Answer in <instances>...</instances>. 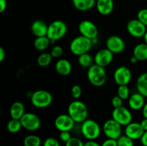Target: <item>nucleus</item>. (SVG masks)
Masks as SVG:
<instances>
[{
    "label": "nucleus",
    "instance_id": "obj_1",
    "mask_svg": "<svg viewBox=\"0 0 147 146\" xmlns=\"http://www.w3.org/2000/svg\"><path fill=\"white\" fill-rule=\"evenodd\" d=\"M67 114L76 123H82L88 119V111L86 104L80 100H74L69 104Z\"/></svg>",
    "mask_w": 147,
    "mask_h": 146
},
{
    "label": "nucleus",
    "instance_id": "obj_2",
    "mask_svg": "<svg viewBox=\"0 0 147 146\" xmlns=\"http://www.w3.org/2000/svg\"><path fill=\"white\" fill-rule=\"evenodd\" d=\"M87 77L92 85L98 87H102L106 84V72L104 67L94 64L88 69Z\"/></svg>",
    "mask_w": 147,
    "mask_h": 146
},
{
    "label": "nucleus",
    "instance_id": "obj_3",
    "mask_svg": "<svg viewBox=\"0 0 147 146\" xmlns=\"http://www.w3.org/2000/svg\"><path fill=\"white\" fill-rule=\"evenodd\" d=\"M91 40L80 35L73 39L70 44V50L73 54L80 56L88 53L93 47Z\"/></svg>",
    "mask_w": 147,
    "mask_h": 146
},
{
    "label": "nucleus",
    "instance_id": "obj_4",
    "mask_svg": "<svg viewBox=\"0 0 147 146\" xmlns=\"http://www.w3.org/2000/svg\"><path fill=\"white\" fill-rule=\"evenodd\" d=\"M80 132L88 140H96L100 136L101 128L96 121L87 119L81 123Z\"/></svg>",
    "mask_w": 147,
    "mask_h": 146
},
{
    "label": "nucleus",
    "instance_id": "obj_5",
    "mask_svg": "<svg viewBox=\"0 0 147 146\" xmlns=\"http://www.w3.org/2000/svg\"><path fill=\"white\" fill-rule=\"evenodd\" d=\"M31 102L37 108H46L53 102V95L50 92L45 90H38L34 92L30 97Z\"/></svg>",
    "mask_w": 147,
    "mask_h": 146
},
{
    "label": "nucleus",
    "instance_id": "obj_6",
    "mask_svg": "<svg viewBox=\"0 0 147 146\" xmlns=\"http://www.w3.org/2000/svg\"><path fill=\"white\" fill-rule=\"evenodd\" d=\"M67 27L65 23L62 20H55L48 25L47 37L50 40L58 41L65 36Z\"/></svg>",
    "mask_w": 147,
    "mask_h": 146
},
{
    "label": "nucleus",
    "instance_id": "obj_7",
    "mask_svg": "<svg viewBox=\"0 0 147 146\" xmlns=\"http://www.w3.org/2000/svg\"><path fill=\"white\" fill-rule=\"evenodd\" d=\"M103 130L107 138L117 140L122 135V126L113 119H109L105 122Z\"/></svg>",
    "mask_w": 147,
    "mask_h": 146
},
{
    "label": "nucleus",
    "instance_id": "obj_8",
    "mask_svg": "<svg viewBox=\"0 0 147 146\" xmlns=\"http://www.w3.org/2000/svg\"><path fill=\"white\" fill-rule=\"evenodd\" d=\"M112 119L117 122L121 126H126L132 122V114L126 107L121 106L113 109L112 112Z\"/></svg>",
    "mask_w": 147,
    "mask_h": 146
},
{
    "label": "nucleus",
    "instance_id": "obj_9",
    "mask_svg": "<svg viewBox=\"0 0 147 146\" xmlns=\"http://www.w3.org/2000/svg\"><path fill=\"white\" fill-rule=\"evenodd\" d=\"M22 127L28 131H36L41 126L40 117L32 113H25L20 119Z\"/></svg>",
    "mask_w": 147,
    "mask_h": 146
},
{
    "label": "nucleus",
    "instance_id": "obj_10",
    "mask_svg": "<svg viewBox=\"0 0 147 146\" xmlns=\"http://www.w3.org/2000/svg\"><path fill=\"white\" fill-rule=\"evenodd\" d=\"M126 29L131 36L136 38L144 37L147 31L146 26L138 19H133L128 21L126 24Z\"/></svg>",
    "mask_w": 147,
    "mask_h": 146
},
{
    "label": "nucleus",
    "instance_id": "obj_11",
    "mask_svg": "<svg viewBox=\"0 0 147 146\" xmlns=\"http://www.w3.org/2000/svg\"><path fill=\"white\" fill-rule=\"evenodd\" d=\"M79 32L80 35L84 36L90 40L98 37V29L96 24L90 20H83L78 25Z\"/></svg>",
    "mask_w": 147,
    "mask_h": 146
},
{
    "label": "nucleus",
    "instance_id": "obj_12",
    "mask_svg": "<svg viewBox=\"0 0 147 146\" xmlns=\"http://www.w3.org/2000/svg\"><path fill=\"white\" fill-rule=\"evenodd\" d=\"M132 78L130 69L126 66H120L115 70L113 79L118 85H127Z\"/></svg>",
    "mask_w": 147,
    "mask_h": 146
},
{
    "label": "nucleus",
    "instance_id": "obj_13",
    "mask_svg": "<svg viewBox=\"0 0 147 146\" xmlns=\"http://www.w3.org/2000/svg\"><path fill=\"white\" fill-rule=\"evenodd\" d=\"M76 122L68 114H62L57 116L54 122L55 128L60 132L70 131L75 127Z\"/></svg>",
    "mask_w": 147,
    "mask_h": 146
},
{
    "label": "nucleus",
    "instance_id": "obj_14",
    "mask_svg": "<svg viewBox=\"0 0 147 146\" xmlns=\"http://www.w3.org/2000/svg\"><path fill=\"white\" fill-rule=\"evenodd\" d=\"M106 48L113 54H119L124 51L126 44L123 39L117 35H111L108 37L106 42Z\"/></svg>",
    "mask_w": 147,
    "mask_h": 146
},
{
    "label": "nucleus",
    "instance_id": "obj_15",
    "mask_svg": "<svg viewBox=\"0 0 147 146\" xmlns=\"http://www.w3.org/2000/svg\"><path fill=\"white\" fill-rule=\"evenodd\" d=\"M113 53L107 48L101 49L94 56V62L102 67H106L112 62Z\"/></svg>",
    "mask_w": 147,
    "mask_h": 146
},
{
    "label": "nucleus",
    "instance_id": "obj_16",
    "mask_svg": "<svg viewBox=\"0 0 147 146\" xmlns=\"http://www.w3.org/2000/svg\"><path fill=\"white\" fill-rule=\"evenodd\" d=\"M144 133V130L141 124L136 122H131L130 124L126 125L125 128V135L133 140H140Z\"/></svg>",
    "mask_w": 147,
    "mask_h": 146
},
{
    "label": "nucleus",
    "instance_id": "obj_17",
    "mask_svg": "<svg viewBox=\"0 0 147 146\" xmlns=\"http://www.w3.org/2000/svg\"><path fill=\"white\" fill-rule=\"evenodd\" d=\"M145 103V97L139 92L132 94L129 98V107L135 111L142 110Z\"/></svg>",
    "mask_w": 147,
    "mask_h": 146
},
{
    "label": "nucleus",
    "instance_id": "obj_18",
    "mask_svg": "<svg viewBox=\"0 0 147 146\" xmlns=\"http://www.w3.org/2000/svg\"><path fill=\"white\" fill-rule=\"evenodd\" d=\"M48 25L42 20H35L31 25V31L36 37H45L47 35Z\"/></svg>",
    "mask_w": 147,
    "mask_h": 146
},
{
    "label": "nucleus",
    "instance_id": "obj_19",
    "mask_svg": "<svg viewBox=\"0 0 147 146\" xmlns=\"http://www.w3.org/2000/svg\"><path fill=\"white\" fill-rule=\"evenodd\" d=\"M97 11L103 16L109 15L114 9L113 0H97L96 4Z\"/></svg>",
    "mask_w": 147,
    "mask_h": 146
},
{
    "label": "nucleus",
    "instance_id": "obj_20",
    "mask_svg": "<svg viewBox=\"0 0 147 146\" xmlns=\"http://www.w3.org/2000/svg\"><path fill=\"white\" fill-rule=\"evenodd\" d=\"M55 70L62 76H67L71 73L72 64L70 61L66 59H60L56 62Z\"/></svg>",
    "mask_w": 147,
    "mask_h": 146
},
{
    "label": "nucleus",
    "instance_id": "obj_21",
    "mask_svg": "<svg viewBox=\"0 0 147 146\" xmlns=\"http://www.w3.org/2000/svg\"><path fill=\"white\" fill-rule=\"evenodd\" d=\"M10 116L12 119L20 120L24 115V105L22 102H14L11 105L9 110Z\"/></svg>",
    "mask_w": 147,
    "mask_h": 146
},
{
    "label": "nucleus",
    "instance_id": "obj_22",
    "mask_svg": "<svg viewBox=\"0 0 147 146\" xmlns=\"http://www.w3.org/2000/svg\"><path fill=\"white\" fill-rule=\"evenodd\" d=\"M73 6L80 11H86L91 9L96 4V0H72Z\"/></svg>",
    "mask_w": 147,
    "mask_h": 146
},
{
    "label": "nucleus",
    "instance_id": "obj_23",
    "mask_svg": "<svg viewBox=\"0 0 147 146\" xmlns=\"http://www.w3.org/2000/svg\"><path fill=\"white\" fill-rule=\"evenodd\" d=\"M133 55L135 56L139 61L147 60V44L140 43L135 46L133 50Z\"/></svg>",
    "mask_w": 147,
    "mask_h": 146
},
{
    "label": "nucleus",
    "instance_id": "obj_24",
    "mask_svg": "<svg viewBox=\"0 0 147 146\" xmlns=\"http://www.w3.org/2000/svg\"><path fill=\"white\" fill-rule=\"evenodd\" d=\"M136 89L138 92L147 97V72L141 74L136 80Z\"/></svg>",
    "mask_w": 147,
    "mask_h": 146
},
{
    "label": "nucleus",
    "instance_id": "obj_25",
    "mask_svg": "<svg viewBox=\"0 0 147 146\" xmlns=\"http://www.w3.org/2000/svg\"><path fill=\"white\" fill-rule=\"evenodd\" d=\"M50 40L45 36V37H36L34 41V47L38 51H44L47 50L50 46Z\"/></svg>",
    "mask_w": 147,
    "mask_h": 146
},
{
    "label": "nucleus",
    "instance_id": "obj_26",
    "mask_svg": "<svg viewBox=\"0 0 147 146\" xmlns=\"http://www.w3.org/2000/svg\"><path fill=\"white\" fill-rule=\"evenodd\" d=\"M78 64L83 68L88 69L89 67L95 64L94 57H92L91 54H90L89 53H86V54L78 56Z\"/></svg>",
    "mask_w": 147,
    "mask_h": 146
},
{
    "label": "nucleus",
    "instance_id": "obj_27",
    "mask_svg": "<svg viewBox=\"0 0 147 146\" xmlns=\"http://www.w3.org/2000/svg\"><path fill=\"white\" fill-rule=\"evenodd\" d=\"M53 57H52L51 54L48 52L41 53L38 56L37 59V63L40 67H47L51 63Z\"/></svg>",
    "mask_w": 147,
    "mask_h": 146
},
{
    "label": "nucleus",
    "instance_id": "obj_28",
    "mask_svg": "<svg viewBox=\"0 0 147 146\" xmlns=\"http://www.w3.org/2000/svg\"><path fill=\"white\" fill-rule=\"evenodd\" d=\"M42 140L39 136L35 135H30L24 137L23 144L24 146H40Z\"/></svg>",
    "mask_w": 147,
    "mask_h": 146
},
{
    "label": "nucleus",
    "instance_id": "obj_29",
    "mask_svg": "<svg viewBox=\"0 0 147 146\" xmlns=\"http://www.w3.org/2000/svg\"><path fill=\"white\" fill-rule=\"evenodd\" d=\"M7 130L11 133H17L21 130L22 127L20 120H16V119L11 118L7 123Z\"/></svg>",
    "mask_w": 147,
    "mask_h": 146
},
{
    "label": "nucleus",
    "instance_id": "obj_30",
    "mask_svg": "<svg viewBox=\"0 0 147 146\" xmlns=\"http://www.w3.org/2000/svg\"><path fill=\"white\" fill-rule=\"evenodd\" d=\"M117 95L123 100H127L130 97V90L127 85H119L117 90Z\"/></svg>",
    "mask_w": 147,
    "mask_h": 146
},
{
    "label": "nucleus",
    "instance_id": "obj_31",
    "mask_svg": "<svg viewBox=\"0 0 147 146\" xmlns=\"http://www.w3.org/2000/svg\"><path fill=\"white\" fill-rule=\"evenodd\" d=\"M118 146H134V143L132 139L126 136V135H122L120 137L117 139Z\"/></svg>",
    "mask_w": 147,
    "mask_h": 146
},
{
    "label": "nucleus",
    "instance_id": "obj_32",
    "mask_svg": "<svg viewBox=\"0 0 147 146\" xmlns=\"http://www.w3.org/2000/svg\"><path fill=\"white\" fill-rule=\"evenodd\" d=\"M50 54L53 58H60L63 54V49L59 45H55L52 48Z\"/></svg>",
    "mask_w": 147,
    "mask_h": 146
},
{
    "label": "nucleus",
    "instance_id": "obj_33",
    "mask_svg": "<svg viewBox=\"0 0 147 146\" xmlns=\"http://www.w3.org/2000/svg\"><path fill=\"white\" fill-rule=\"evenodd\" d=\"M137 19L147 27V9L139 10L137 14Z\"/></svg>",
    "mask_w": 147,
    "mask_h": 146
},
{
    "label": "nucleus",
    "instance_id": "obj_34",
    "mask_svg": "<svg viewBox=\"0 0 147 146\" xmlns=\"http://www.w3.org/2000/svg\"><path fill=\"white\" fill-rule=\"evenodd\" d=\"M71 94L72 96L74 99L78 100L82 94V88L80 85L78 84H76V85L73 86L71 89Z\"/></svg>",
    "mask_w": 147,
    "mask_h": 146
},
{
    "label": "nucleus",
    "instance_id": "obj_35",
    "mask_svg": "<svg viewBox=\"0 0 147 146\" xmlns=\"http://www.w3.org/2000/svg\"><path fill=\"white\" fill-rule=\"evenodd\" d=\"M85 143L78 137H71L69 141L65 143V146H84Z\"/></svg>",
    "mask_w": 147,
    "mask_h": 146
},
{
    "label": "nucleus",
    "instance_id": "obj_36",
    "mask_svg": "<svg viewBox=\"0 0 147 146\" xmlns=\"http://www.w3.org/2000/svg\"><path fill=\"white\" fill-rule=\"evenodd\" d=\"M42 146H60V143L56 138L53 137H47L43 143Z\"/></svg>",
    "mask_w": 147,
    "mask_h": 146
},
{
    "label": "nucleus",
    "instance_id": "obj_37",
    "mask_svg": "<svg viewBox=\"0 0 147 146\" xmlns=\"http://www.w3.org/2000/svg\"><path fill=\"white\" fill-rule=\"evenodd\" d=\"M111 104L113 108H118L123 106V100L118 95H116L112 98Z\"/></svg>",
    "mask_w": 147,
    "mask_h": 146
},
{
    "label": "nucleus",
    "instance_id": "obj_38",
    "mask_svg": "<svg viewBox=\"0 0 147 146\" xmlns=\"http://www.w3.org/2000/svg\"><path fill=\"white\" fill-rule=\"evenodd\" d=\"M72 136L70 134V131H63L60 132V139L62 142H64V143H67V141L71 139Z\"/></svg>",
    "mask_w": 147,
    "mask_h": 146
},
{
    "label": "nucleus",
    "instance_id": "obj_39",
    "mask_svg": "<svg viewBox=\"0 0 147 146\" xmlns=\"http://www.w3.org/2000/svg\"><path fill=\"white\" fill-rule=\"evenodd\" d=\"M101 146H118L117 140L108 138L102 143Z\"/></svg>",
    "mask_w": 147,
    "mask_h": 146
},
{
    "label": "nucleus",
    "instance_id": "obj_40",
    "mask_svg": "<svg viewBox=\"0 0 147 146\" xmlns=\"http://www.w3.org/2000/svg\"><path fill=\"white\" fill-rule=\"evenodd\" d=\"M7 7V0H0V13L4 12Z\"/></svg>",
    "mask_w": 147,
    "mask_h": 146
},
{
    "label": "nucleus",
    "instance_id": "obj_41",
    "mask_svg": "<svg viewBox=\"0 0 147 146\" xmlns=\"http://www.w3.org/2000/svg\"><path fill=\"white\" fill-rule=\"evenodd\" d=\"M141 143L143 146H147V130L146 131H144L143 135L141 137L140 139Z\"/></svg>",
    "mask_w": 147,
    "mask_h": 146
},
{
    "label": "nucleus",
    "instance_id": "obj_42",
    "mask_svg": "<svg viewBox=\"0 0 147 146\" xmlns=\"http://www.w3.org/2000/svg\"><path fill=\"white\" fill-rule=\"evenodd\" d=\"M84 146H101L99 143L96 142L95 140H88L86 143H85Z\"/></svg>",
    "mask_w": 147,
    "mask_h": 146
},
{
    "label": "nucleus",
    "instance_id": "obj_43",
    "mask_svg": "<svg viewBox=\"0 0 147 146\" xmlns=\"http://www.w3.org/2000/svg\"><path fill=\"white\" fill-rule=\"evenodd\" d=\"M6 57V52L3 47H0V62H3Z\"/></svg>",
    "mask_w": 147,
    "mask_h": 146
},
{
    "label": "nucleus",
    "instance_id": "obj_44",
    "mask_svg": "<svg viewBox=\"0 0 147 146\" xmlns=\"http://www.w3.org/2000/svg\"><path fill=\"white\" fill-rule=\"evenodd\" d=\"M141 125H142V128L144 129V131H146L147 130V118H144L142 122L140 123Z\"/></svg>",
    "mask_w": 147,
    "mask_h": 146
},
{
    "label": "nucleus",
    "instance_id": "obj_45",
    "mask_svg": "<svg viewBox=\"0 0 147 146\" xmlns=\"http://www.w3.org/2000/svg\"><path fill=\"white\" fill-rule=\"evenodd\" d=\"M142 115L144 118H147V102L145 103L143 109H142Z\"/></svg>",
    "mask_w": 147,
    "mask_h": 146
},
{
    "label": "nucleus",
    "instance_id": "obj_46",
    "mask_svg": "<svg viewBox=\"0 0 147 146\" xmlns=\"http://www.w3.org/2000/svg\"><path fill=\"white\" fill-rule=\"evenodd\" d=\"M138 61H139V60H138V59L134 55L130 58V62H131V63H132V64H136V63H137Z\"/></svg>",
    "mask_w": 147,
    "mask_h": 146
},
{
    "label": "nucleus",
    "instance_id": "obj_47",
    "mask_svg": "<svg viewBox=\"0 0 147 146\" xmlns=\"http://www.w3.org/2000/svg\"><path fill=\"white\" fill-rule=\"evenodd\" d=\"M91 41L93 44H96L98 42V37H96V38H93V40H91Z\"/></svg>",
    "mask_w": 147,
    "mask_h": 146
},
{
    "label": "nucleus",
    "instance_id": "obj_48",
    "mask_svg": "<svg viewBox=\"0 0 147 146\" xmlns=\"http://www.w3.org/2000/svg\"><path fill=\"white\" fill-rule=\"evenodd\" d=\"M144 43L147 44V31L145 33L144 36Z\"/></svg>",
    "mask_w": 147,
    "mask_h": 146
}]
</instances>
